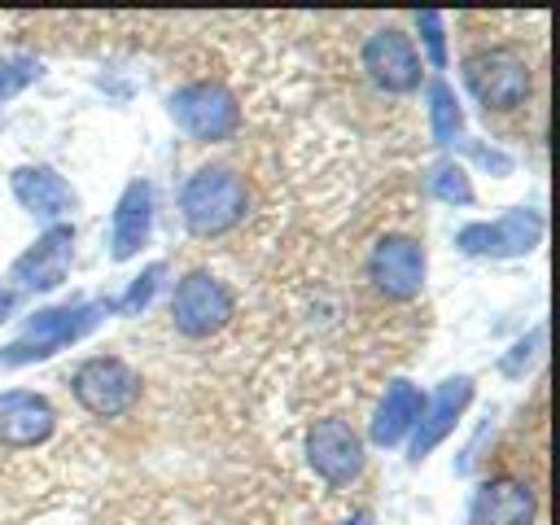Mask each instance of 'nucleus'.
<instances>
[{"label": "nucleus", "instance_id": "obj_1", "mask_svg": "<svg viewBox=\"0 0 560 525\" xmlns=\"http://www.w3.org/2000/svg\"><path fill=\"white\" fill-rule=\"evenodd\" d=\"M249 210V188L228 166H201L179 188V214L192 236H223Z\"/></svg>", "mask_w": 560, "mask_h": 525}, {"label": "nucleus", "instance_id": "obj_2", "mask_svg": "<svg viewBox=\"0 0 560 525\" xmlns=\"http://www.w3.org/2000/svg\"><path fill=\"white\" fill-rule=\"evenodd\" d=\"M105 306L101 302H74V306H48V311H35L22 332L0 350V363L4 368H26V363H39L48 354H57L61 346L79 341L83 332H92L101 324Z\"/></svg>", "mask_w": 560, "mask_h": 525}, {"label": "nucleus", "instance_id": "obj_3", "mask_svg": "<svg viewBox=\"0 0 560 525\" xmlns=\"http://www.w3.org/2000/svg\"><path fill=\"white\" fill-rule=\"evenodd\" d=\"M464 83L481 101L486 114L490 109L494 114H508V109H521L529 101L534 74H529V61H525L521 48L499 44V48H481V52H472L464 61Z\"/></svg>", "mask_w": 560, "mask_h": 525}, {"label": "nucleus", "instance_id": "obj_4", "mask_svg": "<svg viewBox=\"0 0 560 525\" xmlns=\"http://www.w3.org/2000/svg\"><path fill=\"white\" fill-rule=\"evenodd\" d=\"M70 394L79 398L83 411L92 416H122L136 407L140 398V372L131 363H122L118 354H92L74 368L70 376Z\"/></svg>", "mask_w": 560, "mask_h": 525}, {"label": "nucleus", "instance_id": "obj_5", "mask_svg": "<svg viewBox=\"0 0 560 525\" xmlns=\"http://www.w3.org/2000/svg\"><path fill=\"white\" fill-rule=\"evenodd\" d=\"M171 118L201 144H219L228 140L236 127H241V105L236 96L223 88V83H184L175 96H171Z\"/></svg>", "mask_w": 560, "mask_h": 525}, {"label": "nucleus", "instance_id": "obj_6", "mask_svg": "<svg viewBox=\"0 0 560 525\" xmlns=\"http://www.w3.org/2000/svg\"><path fill=\"white\" fill-rule=\"evenodd\" d=\"M232 289L210 271H188L171 293V324L184 337H210L232 319Z\"/></svg>", "mask_w": 560, "mask_h": 525}, {"label": "nucleus", "instance_id": "obj_7", "mask_svg": "<svg viewBox=\"0 0 560 525\" xmlns=\"http://www.w3.org/2000/svg\"><path fill=\"white\" fill-rule=\"evenodd\" d=\"M542 241V214L529 210V206H516V210H503L499 219L490 223H468L459 228L455 245L472 258H521L529 254L534 245Z\"/></svg>", "mask_w": 560, "mask_h": 525}, {"label": "nucleus", "instance_id": "obj_8", "mask_svg": "<svg viewBox=\"0 0 560 525\" xmlns=\"http://www.w3.org/2000/svg\"><path fill=\"white\" fill-rule=\"evenodd\" d=\"M368 280L389 302H411L424 289V245L416 236H381L368 254Z\"/></svg>", "mask_w": 560, "mask_h": 525}, {"label": "nucleus", "instance_id": "obj_9", "mask_svg": "<svg viewBox=\"0 0 560 525\" xmlns=\"http://www.w3.org/2000/svg\"><path fill=\"white\" fill-rule=\"evenodd\" d=\"M306 464L332 490L350 486L363 472V438L346 420H315L306 429Z\"/></svg>", "mask_w": 560, "mask_h": 525}, {"label": "nucleus", "instance_id": "obj_10", "mask_svg": "<svg viewBox=\"0 0 560 525\" xmlns=\"http://www.w3.org/2000/svg\"><path fill=\"white\" fill-rule=\"evenodd\" d=\"M363 70L385 88V92H411L420 88V52L411 44V35H402L398 26H381L363 39Z\"/></svg>", "mask_w": 560, "mask_h": 525}, {"label": "nucleus", "instance_id": "obj_11", "mask_svg": "<svg viewBox=\"0 0 560 525\" xmlns=\"http://www.w3.org/2000/svg\"><path fill=\"white\" fill-rule=\"evenodd\" d=\"M70 254H74V228L70 223H52L26 254H18L13 262V280L22 289H35V293H48L66 280L70 271Z\"/></svg>", "mask_w": 560, "mask_h": 525}, {"label": "nucleus", "instance_id": "obj_12", "mask_svg": "<svg viewBox=\"0 0 560 525\" xmlns=\"http://www.w3.org/2000/svg\"><path fill=\"white\" fill-rule=\"evenodd\" d=\"M52 429H57V411L44 394H31V389L0 394V446L26 451V446L48 442Z\"/></svg>", "mask_w": 560, "mask_h": 525}, {"label": "nucleus", "instance_id": "obj_13", "mask_svg": "<svg viewBox=\"0 0 560 525\" xmlns=\"http://www.w3.org/2000/svg\"><path fill=\"white\" fill-rule=\"evenodd\" d=\"M534 512H538V499H534L529 481H521V477H490L472 494L468 525H534Z\"/></svg>", "mask_w": 560, "mask_h": 525}, {"label": "nucleus", "instance_id": "obj_14", "mask_svg": "<svg viewBox=\"0 0 560 525\" xmlns=\"http://www.w3.org/2000/svg\"><path fill=\"white\" fill-rule=\"evenodd\" d=\"M149 228H153V184L131 179L114 206V219H109V258L114 262L136 258L140 245L149 241Z\"/></svg>", "mask_w": 560, "mask_h": 525}, {"label": "nucleus", "instance_id": "obj_15", "mask_svg": "<svg viewBox=\"0 0 560 525\" xmlns=\"http://www.w3.org/2000/svg\"><path fill=\"white\" fill-rule=\"evenodd\" d=\"M468 402H472V381H468V376L442 381L438 394L424 398V411H420V420H416V429H411V459L429 455V451L455 429V420L464 416Z\"/></svg>", "mask_w": 560, "mask_h": 525}, {"label": "nucleus", "instance_id": "obj_16", "mask_svg": "<svg viewBox=\"0 0 560 525\" xmlns=\"http://www.w3.org/2000/svg\"><path fill=\"white\" fill-rule=\"evenodd\" d=\"M9 184H13V197L22 201V210H31V214L44 219V223H57V219L74 206L70 184H66L52 166H18Z\"/></svg>", "mask_w": 560, "mask_h": 525}, {"label": "nucleus", "instance_id": "obj_17", "mask_svg": "<svg viewBox=\"0 0 560 525\" xmlns=\"http://www.w3.org/2000/svg\"><path fill=\"white\" fill-rule=\"evenodd\" d=\"M420 411H424V394H420L411 381H389L385 394H381V407H376V416H372V442H376V446L402 442V438L416 429Z\"/></svg>", "mask_w": 560, "mask_h": 525}, {"label": "nucleus", "instance_id": "obj_18", "mask_svg": "<svg viewBox=\"0 0 560 525\" xmlns=\"http://www.w3.org/2000/svg\"><path fill=\"white\" fill-rule=\"evenodd\" d=\"M429 127H433V140L438 144H464V109L451 92L446 79H433L429 83Z\"/></svg>", "mask_w": 560, "mask_h": 525}, {"label": "nucleus", "instance_id": "obj_19", "mask_svg": "<svg viewBox=\"0 0 560 525\" xmlns=\"http://www.w3.org/2000/svg\"><path fill=\"white\" fill-rule=\"evenodd\" d=\"M429 192H433L438 201H446V206H468V201H472L468 171H464L459 162H442V166H433V175H429Z\"/></svg>", "mask_w": 560, "mask_h": 525}, {"label": "nucleus", "instance_id": "obj_20", "mask_svg": "<svg viewBox=\"0 0 560 525\" xmlns=\"http://www.w3.org/2000/svg\"><path fill=\"white\" fill-rule=\"evenodd\" d=\"M162 276H166V267H162V262H149V267L127 284V293L114 302V311H118V315H136V311H144V306H149V298L158 293Z\"/></svg>", "mask_w": 560, "mask_h": 525}, {"label": "nucleus", "instance_id": "obj_21", "mask_svg": "<svg viewBox=\"0 0 560 525\" xmlns=\"http://www.w3.org/2000/svg\"><path fill=\"white\" fill-rule=\"evenodd\" d=\"M35 74H39V66H35L31 57L0 61V101H4V96H13V92H22V88H26Z\"/></svg>", "mask_w": 560, "mask_h": 525}, {"label": "nucleus", "instance_id": "obj_22", "mask_svg": "<svg viewBox=\"0 0 560 525\" xmlns=\"http://www.w3.org/2000/svg\"><path fill=\"white\" fill-rule=\"evenodd\" d=\"M416 26L424 35V48L438 70H446V35H442V13H416Z\"/></svg>", "mask_w": 560, "mask_h": 525}, {"label": "nucleus", "instance_id": "obj_23", "mask_svg": "<svg viewBox=\"0 0 560 525\" xmlns=\"http://www.w3.org/2000/svg\"><path fill=\"white\" fill-rule=\"evenodd\" d=\"M13 306H18V289L0 284V319H9V315H13Z\"/></svg>", "mask_w": 560, "mask_h": 525}, {"label": "nucleus", "instance_id": "obj_24", "mask_svg": "<svg viewBox=\"0 0 560 525\" xmlns=\"http://www.w3.org/2000/svg\"><path fill=\"white\" fill-rule=\"evenodd\" d=\"M368 521H372L368 512H354V516H350V521H341V525H368Z\"/></svg>", "mask_w": 560, "mask_h": 525}]
</instances>
